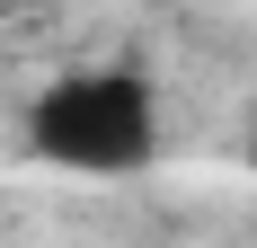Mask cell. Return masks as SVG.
I'll list each match as a JSON object with an SVG mask.
<instances>
[{
    "instance_id": "1",
    "label": "cell",
    "mask_w": 257,
    "mask_h": 248,
    "mask_svg": "<svg viewBox=\"0 0 257 248\" xmlns=\"http://www.w3.org/2000/svg\"><path fill=\"white\" fill-rule=\"evenodd\" d=\"M18 142L71 177H142L160 160V89L142 62H71L27 98Z\"/></svg>"
},
{
    "instance_id": "2",
    "label": "cell",
    "mask_w": 257,
    "mask_h": 248,
    "mask_svg": "<svg viewBox=\"0 0 257 248\" xmlns=\"http://www.w3.org/2000/svg\"><path fill=\"white\" fill-rule=\"evenodd\" d=\"M248 169H257V124H248Z\"/></svg>"
}]
</instances>
